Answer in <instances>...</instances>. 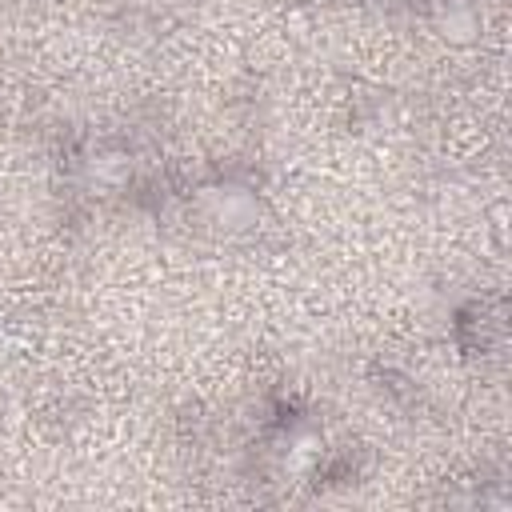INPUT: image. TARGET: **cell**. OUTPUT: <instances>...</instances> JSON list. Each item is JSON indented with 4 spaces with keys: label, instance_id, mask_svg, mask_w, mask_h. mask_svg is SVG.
Masks as SVG:
<instances>
[{
    "label": "cell",
    "instance_id": "6da1fadb",
    "mask_svg": "<svg viewBox=\"0 0 512 512\" xmlns=\"http://www.w3.org/2000/svg\"><path fill=\"white\" fill-rule=\"evenodd\" d=\"M316 448H320V444H316V436H300V440L292 444V452H288V468H292V472L308 468V464H312V456H316Z\"/></svg>",
    "mask_w": 512,
    "mask_h": 512
}]
</instances>
